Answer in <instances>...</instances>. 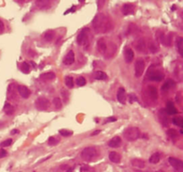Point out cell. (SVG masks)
<instances>
[{
    "label": "cell",
    "mask_w": 183,
    "mask_h": 172,
    "mask_svg": "<svg viewBox=\"0 0 183 172\" xmlns=\"http://www.w3.org/2000/svg\"><path fill=\"white\" fill-rule=\"evenodd\" d=\"M148 48H149V50L151 51V53H153V54L157 53L158 50H159L158 47H157L154 42H149V44H148Z\"/></svg>",
    "instance_id": "d590c367"
},
{
    "label": "cell",
    "mask_w": 183,
    "mask_h": 172,
    "mask_svg": "<svg viewBox=\"0 0 183 172\" xmlns=\"http://www.w3.org/2000/svg\"><path fill=\"white\" fill-rule=\"evenodd\" d=\"M147 78H148L149 80L152 81H162L164 78V73L160 71H155L154 70V66H150L147 72Z\"/></svg>",
    "instance_id": "3957f363"
},
{
    "label": "cell",
    "mask_w": 183,
    "mask_h": 172,
    "mask_svg": "<svg viewBox=\"0 0 183 172\" xmlns=\"http://www.w3.org/2000/svg\"><path fill=\"white\" fill-rule=\"evenodd\" d=\"M80 156L86 161H92L97 156V152L94 147H86L82 150Z\"/></svg>",
    "instance_id": "277c9868"
},
{
    "label": "cell",
    "mask_w": 183,
    "mask_h": 172,
    "mask_svg": "<svg viewBox=\"0 0 183 172\" xmlns=\"http://www.w3.org/2000/svg\"><path fill=\"white\" fill-rule=\"evenodd\" d=\"M158 118L160 120L161 124L164 127H169V118H168V114L165 111V110L161 109L158 111Z\"/></svg>",
    "instance_id": "9c48e42d"
},
{
    "label": "cell",
    "mask_w": 183,
    "mask_h": 172,
    "mask_svg": "<svg viewBox=\"0 0 183 172\" xmlns=\"http://www.w3.org/2000/svg\"><path fill=\"white\" fill-rule=\"evenodd\" d=\"M106 0H97V9L101 10L103 8V6L105 5Z\"/></svg>",
    "instance_id": "60d3db41"
},
{
    "label": "cell",
    "mask_w": 183,
    "mask_h": 172,
    "mask_svg": "<svg viewBox=\"0 0 183 172\" xmlns=\"http://www.w3.org/2000/svg\"><path fill=\"white\" fill-rule=\"evenodd\" d=\"M47 143H48V144L49 145H56L58 143H59V141L58 139H56V137H50L49 138H48V141H47Z\"/></svg>",
    "instance_id": "74e56055"
},
{
    "label": "cell",
    "mask_w": 183,
    "mask_h": 172,
    "mask_svg": "<svg viewBox=\"0 0 183 172\" xmlns=\"http://www.w3.org/2000/svg\"><path fill=\"white\" fill-rule=\"evenodd\" d=\"M123 136L128 141L133 142L140 137V130L137 127H129L124 130Z\"/></svg>",
    "instance_id": "7a4b0ae2"
},
{
    "label": "cell",
    "mask_w": 183,
    "mask_h": 172,
    "mask_svg": "<svg viewBox=\"0 0 183 172\" xmlns=\"http://www.w3.org/2000/svg\"><path fill=\"white\" fill-rule=\"evenodd\" d=\"M75 61V55L73 53V51H69L67 53V55H65V57L63 58V63L64 65H72Z\"/></svg>",
    "instance_id": "7c38bea8"
},
{
    "label": "cell",
    "mask_w": 183,
    "mask_h": 172,
    "mask_svg": "<svg viewBox=\"0 0 183 172\" xmlns=\"http://www.w3.org/2000/svg\"><path fill=\"white\" fill-rule=\"evenodd\" d=\"M97 49L99 51V53H101L102 55H105V53L107 52V42L105 40V38H99L97 41Z\"/></svg>",
    "instance_id": "e0dca14e"
},
{
    "label": "cell",
    "mask_w": 183,
    "mask_h": 172,
    "mask_svg": "<svg viewBox=\"0 0 183 172\" xmlns=\"http://www.w3.org/2000/svg\"><path fill=\"white\" fill-rule=\"evenodd\" d=\"M59 133L61 134L63 137H70V136H72V134H73L72 131H69V130H67V129H60V130H59Z\"/></svg>",
    "instance_id": "f35d334b"
},
{
    "label": "cell",
    "mask_w": 183,
    "mask_h": 172,
    "mask_svg": "<svg viewBox=\"0 0 183 172\" xmlns=\"http://www.w3.org/2000/svg\"><path fill=\"white\" fill-rule=\"evenodd\" d=\"M121 144H122V138L120 137H113L111 140L109 141V143H108V145L110 147H112V148L119 147Z\"/></svg>",
    "instance_id": "ac0fdd59"
},
{
    "label": "cell",
    "mask_w": 183,
    "mask_h": 172,
    "mask_svg": "<svg viewBox=\"0 0 183 172\" xmlns=\"http://www.w3.org/2000/svg\"><path fill=\"white\" fill-rule=\"evenodd\" d=\"M21 70L23 73L25 74H29L30 71H31V67L30 65L27 63H22L21 64Z\"/></svg>",
    "instance_id": "1f68e13d"
},
{
    "label": "cell",
    "mask_w": 183,
    "mask_h": 172,
    "mask_svg": "<svg viewBox=\"0 0 183 172\" xmlns=\"http://www.w3.org/2000/svg\"><path fill=\"white\" fill-rule=\"evenodd\" d=\"M117 121V119H116L115 117H109L107 121H106V123H108V122H114V121Z\"/></svg>",
    "instance_id": "7bdbcfd3"
},
{
    "label": "cell",
    "mask_w": 183,
    "mask_h": 172,
    "mask_svg": "<svg viewBox=\"0 0 183 172\" xmlns=\"http://www.w3.org/2000/svg\"><path fill=\"white\" fill-rule=\"evenodd\" d=\"M76 83L79 87H83V86L86 85L87 81H86L85 78H83V77H79V78L76 79Z\"/></svg>",
    "instance_id": "8d00e7d4"
},
{
    "label": "cell",
    "mask_w": 183,
    "mask_h": 172,
    "mask_svg": "<svg viewBox=\"0 0 183 172\" xmlns=\"http://www.w3.org/2000/svg\"><path fill=\"white\" fill-rule=\"evenodd\" d=\"M161 160V154L159 153H154L149 158V162L152 164H157Z\"/></svg>",
    "instance_id": "484cf974"
},
{
    "label": "cell",
    "mask_w": 183,
    "mask_h": 172,
    "mask_svg": "<svg viewBox=\"0 0 183 172\" xmlns=\"http://www.w3.org/2000/svg\"><path fill=\"white\" fill-rule=\"evenodd\" d=\"M5 31V24H4V22L0 20V34H2L3 32Z\"/></svg>",
    "instance_id": "ee69618b"
},
{
    "label": "cell",
    "mask_w": 183,
    "mask_h": 172,
    "mask_svg": "<svg viewBox=\"0 0 183 172\" xmlns=\"http://www.w3.org/2000/svg\"><path fill=\"white\" fill-rule=\"evenodd\" d=\"M165 110V111L167 112V114L169 115H174V114H176L177 112H178V110L176 109V107L174 106V104H173V103L172 102H167V106H166V109Z\"/></svg>",
    "instance_id": "44dd1931"
},
{
    "label": "cell",
    "mask_w": 183,
    "mask_h": 172,
    "mask_svg": "<svg viewBox=\"0 0 183 172\" xmlns=\"http://www.w3.org/2000/svg\"><path fill=\"white\" fill-rule=\"evenodd\" d=\"M175 85H176V83H175V81L174 80H172V79H168L167 81L162 86V88H161V90L162 91H164V92H166L168 91L169 89H171V88H174L175 87Z\"/></svg>",
    "instance_id": "ffe728a7"
},
{
    "label": "cell",
    "mask_w": 183,
    "mask_h": 172,
    "mask_svg": "<svg viewBox=\"0 0 183 172\" xmlns=\"http://www.w3.org/2000/svg\"><path fill=\"white\" fill-rule=\"evenodd\" d=\"M36 5L38 8L39 9H43V8H46L50 4V0H36L35 2Z\"/></svg>",
    "instance_id": "cb8c5ba5"
},
{
    "label": "cell",
    "mask_w": 183,
    "mask_h": 172,
    "mask_svg": "<svg viewBox=\"0 0 183 172\" xmlns=\"http://www.w3.org/2000/svg\"><path fill=\"white\" fill-rule=\"evenodd\" d=\"M64 82H65L66 87H67V88H73V86H74V83H73V77H71V76L66 77V78H65V80H64Z\"/></svg>",
    "instance_id": "d6a6232c"
},
{
    "label": "cell",
    "mask_w": 183,
    "mask_h": 172,
    "mask_svg": "<svg viewBox=\"0 0 183 172\" xmlns=\"http://www.w3.org/2000/svg\"><path fill=\"white\" fill-rule=\"evenodd\" d=\"M168 161L171 164V166L177 171H182L183 170V162L180 159L174 158V157H169Z\"/></svg>",
    "instance_id": "52a82bcc"
},
{
    "label": "cell",
    "mask_w": 183,
    "mask_h": 172,
    "mask_svg": "<svg viewBox=\"0 0 183 172\" xmlns=\"http://www.w3.org/2000/svg\"><path fill=\"white\" fill-rule=\"evenodd\" d=\"M134 59V52L131 48H126L124 51V60L127 63H130Z\"/></svg>",
    "instance_id": "5bb4252c"
},
{
    "label": "cell",
    "mask_w": 183,
    "mask_h": 172,
    "mask_svg": "<svg viewBox=\"0 0 183 172\" xmlns=\"http://www.w3.org/2000/svg\"><path fill=\"white\" fill-rule=\"evenodd\" d=\"M54 37H55V32L53 31H48L44 35V38L46 41H52L54 39Z\"/></svg>",
    "instance_id": "e575fe53"
},
{
    "label": "cell",
    "mask_w": 183,
    "mask_h": 172,
    "mask_svg": "<svg viewBox=\"0 0 183 172\" xmlns=\"http://www.w3.org/2000/svg\"><path fill=\"white\" fill-rule=\"evenodd\" d=\"M160 42L163 44V45H164L165 47H171V40H172V38H171V35L170 34H167V35H165V34H161L160 35Z\"/></svg>",
    "instance_id": "4fadbf2b"
},
{
    "label": "cell",
    "mask_w": 183,
    "mask_h": 172,
    "mask_svg": "<svg viewBox=\"0 0 183 172\" xmlns=\"http://www.w3.org/2000/svg\"><path fill=\"white\" fill-rule=\"evenodd\" d=\"M13 143V140L12 139H7V140L4 141L0 144V147H7L9 145H11V144Z\"/></svg>",
    "instance_id": "ab89813d"
},
{
    "label": "cell",
    "mask_w": 183,
    "mask_h": 172,
    "mask_svg": "<svg viewBox=\"0 0 183 172\" xmlns=\"http://www.w3.org/2000/svg\"><path fill=\"white\" fill-rule=\"evenodd\" d=\"M122 12L124 15H133L135 12V5L133 4H125L122 6Z\"/></svg>",
    "instance_id": "8fae6325"
},
{
    "label": "cell",
    "mask_w": 183,
    "mask_h": 172,
    "mask_svg": "<svg viewBox=\"0 0 183 172\" xmlns=\"http://www.w3.org/2000/svg\"><path fill=\"white\" fill-rule=\"evenodd\" d=\"M79 2H80V3H84L85 0H79Z\"/></svg>",
    "instance_id": "7dc6e473"
},
{
    "label": "cell",
    "mask_w": 183,
    "mask_h": 172,
    "mask_svg": "<svg viewBox=\"0 0 183 172\" xmlns=\"http://www.w3.org/2000/svg\"><path fill=\"white\" fill-rule=\"evenodd\" d=\"M96 33H106L112 30L113 23L111 19L105 14H97L92 22Z\"/></svg>",
    "instance_id": "6da1fadb"
},
{
    "label": "cell",
    "mask_w": 183,
    "mask_h": 172,
    "mask_svg": "<svg viewBox=\"0 0 183 172\" xmlns=\"http://www.w3.org/2000/svg\"><path fill=\"white\" fill-rule=\"evenodd\" d=\"M3 110H4L5 113L7 114V115H12V114H14V112H15V107H14L12 104H8V103L5 104Z\"/></svg>",
    "instance_id": "d4e9b609"
},
{
    "label": "cell",
    "mask_w": 183,
    "mask_h": 172,
    "mask_svg": "<svg viewBox=\"0 0 183 172\" xmlns=\"http://www.w3.org/2000/svg\"><path fill=\"white\" fill-rule=\"evenodd\" d=\"M90 33V30L89 28H84L81 30L77 36V43L80 46H85L89 42V36Z\"/></svg>",
    "instance_id": "5b68a950"
},
{
    "label": "cell",
    "mask_w": 183,
    "mask_h": 172,
    "mask_svg": "<svg viewBox=\"0 0 183 172\" xmlns=\"http://www.w3.org/2000/svg\"><path fill=\"white\" fill-rule=\"evenodd\" d=\"M17 91L19 94L22 97V98H25L27 99L30 95H31V91L30 89L26 87V86H23V85H19L17 87Z\"/></svg>",
    "instance_id": "30bf717a"
},
{
    "label": "cell",
    "mask_w": 183,
    "mask_h": 172,
    "mask_svg": "<svg viewBox=\"0 0 183 172\" xmlns=\"http://www.w3.org/2000/svg\"><path fill=\"white\" fill-rule=\"evenodd\" d=\"M95 78L97 80H105L107 78V75L106 72L102 71H97L95 72Z\"/></svg>",
    "instance_id": "4316f807"
},
{
    "label": "cell",
    "mask_w": 183,
    "mask_h": 172,
    "mask_svg": "<svg viewBox=\"0 0 183 172\" xmlns=\"http://www.w3.org/2000/svg\"><path fill=\"white\" fill-rule=\"evenodd\" d=\"M167 135L169 136V137H171V138L173 139V140L177 139V138H178V136H179L177 130L174 129V128H169L167 131Z\"/></svg>",
    "instance_id": "f1b7e54d"
},
{
    "label": "cell",
    "mask_w": 183,
    "mask_h": 172,
    "mask_svg": "<svg viewBox=\"0 0 183 172\" xmlns=\"http://www.w3.org/2000/svg\"><path fill=\"white\" fill-rule=\"evenodd\" d=\"M145 71V62L142 59H137L135 63V76L136 78H139L142 76Z\"/></svg>",
    "instance_id": "ba28073f"
},
{
    "label": "cell",
    "mask_w": 183,
    "mask_h": 172,
    "mask_svg": "<svg viewBox=\"0 0 183 172\" xmlns=\"http://www.w3.org/2000/svg\"><path fill=\"white\" fill-rule=\"evenodd\" d=\"M53 105H54V107L56 110L61 109L62 106H63L61 99H60L59 97H55V98L53 99Z\"/></svg>",
    "instance_id": "4dcf8cb0"
},
{
    "label": "cell",
    "mask_w": 183,
    "mask_h": 172,
    "mask_svg": "<svg viewBox=\"0 0 183 172\" xmlns=\"http://www.w3.org/2000/svg\"><path fill=\"white\" fill-rule=\"evenodd\" d=\"M155 172H165V171H164V170H157V171Z\"/></svg>",
    "instance_id": "c3c4849f"
},
{
    "label": "cell",
    "mask_w": 183,
    "mask_h": 172,
    "mask_svg": "<svg viewBox=\"0 0 183 172\" xmlns=\"http://www.w3.org/2000/svg\"><path fill=\"white\" fill-rule=\"evenodd\" d=\"M147 93L149 97L152 99L153 101H156L158 99V92L155 87L154 86H148L147 87Z\"/></svg>",
    "instance_id": "2e32d148"
},
{
    "label": "cell",
    "mask_w": 183,
    "mask_h": 172,
    "mask_svg": "<svg viewBox=\"0 0 183 172\" xmlns=\"http://www.w3.org/2000/svg\"><path fill=\"white\" fill-rule=\"evenodd\" d=\"M117 100L119 103L122 104H125L126 102V94H125V89L123 88H120L117 91Z\"/></svg>",
    "instance_id": "d6986e66"
},
{
    "label": "cell",
    "mask_w": 183,
    "mask_h": 172,
    "mask_svg": "<svg viewBox=\"0 0 183 172\" xmlns=\"http://www.w3.org/2000/svg\"><path fill=\"white\" fill-rule=\"evenodd\" d=\"M135 48L140 53H145L147 51V44L146 41L143 38H140L136 41L135 43Z\"/></svg>",
    "instance_id": "9a60e30c"
},
{
    "label": "cell",
    "mask_w": 183,
    "mask_h": 172,
    "mask_svg": "<svg viewBox=\"0 0 183 172\" xmlns=\"http://www.w3.org/2000/svg\"><path fill=\"white\" fill-rule=\"evenodd\" d=\"M121 155L116 152H111L109 154V160L114 163H120L121 162Z\"/></svg>",
    "instance_id": "603a6c76"
},
{
    "label": "cell",
    "mask_w": 183,
    "mask_h": 172,
    "mask_svg": "<svg viewBox=\"0 0 183 172\" xmlns=\"http://www.w3.org/2000/svg\"><path fill=\"white\" fill-rule=\"evenodd\" d=\"M39 78L41 79H44V80H52L56 78V74L54 72H46V73H43L39 76Z\"/></svg>",
    "instance_id": "83f0119b"
},
{
    "label": "cell",
    "mask_w": 183,
    "mask_h": 172,
    "mask_svg": "<svg viewBox=\"0 0 183 172\" xmlns=\"http://www.w3.org/2000/svg\"><path fill=\"white\" fill-rule=\"evenodd\" d=\"M19 131L17 130V129H13L12 131H11V135H15L16 133H18Z\"/></svg>",
    "instance_id": "f6af8a7d"
},
{
    "label": "cell",
    "mask_w": 183,
    "mask_h": 172,
    "mask_svg": "<svg viewBox=\"0 0 183 172\" xmlns=\"http://www.w3.org/2000/svg\"><path fill=\"white\" fill-rule=\"evenodd\" d=\"M172 123H173L174 125L180 127H182L183 119L181 118V117H176V118H173V119H172Z\"/></svg>",
    "instance_id": "836d02e7"
},
{
    "label": "cell",
    "mask_w": 183,
    "mask_h": 172,
    "mask_svg": "<svg viewBox=\"0 0 183 172\" xmlns=\"http://www.w3.org/2000/svg\"><path fill=\"white\" fill-rule=\"evenodd\" d=\"M7 155V152L5 150V149H2V148H0V159L1 158H4V157H5Z\"/></svg>",
    "instance_id": "b9f144b4"
},
{
    "label": "cell",
    "mask_w": 183,
    "mask_h": 172,
    "mask_svg": "<svg viewBox=\"0 0 183 172\" xmlns=\"http://www.w3.org/2000/svg\"><path fill=\"white\" fill-rule=\"evenodd\" d=\"M182 45H183V38H181V37H179L178 39H177V41H176V46H177V50H178V52H179V54H180L181 55H183Z\"/></svg>",
    "instance_id": "f546056e"
},
{
    "label": "cell",
    "mask_w": 183,
    "mask_h": 172,
    "mask_svg": "<svg viewBox=\"0 0 183 172\" xmlns=\"http://www.w3.org/2000/svg\"><path fill=\"white\" fill-rule=\"evenodd\" d=\"M100 132H101L100 130H97V131H95V132H94V133L92 134L91 136H92V137H93V136H96V135H98V133H100Z\"/></svg>",
    "instance_id": "bcb514c9"
},
{
    "label": "cell",
    "mask_w": 183,
    "mask_h": 172,
    "mask_svg": "<svg viewBox=\"0 0 183 172\" xmlns=\"http://www.w3.org/2000/svg\"><path fill=\"white\" fill-rule=\"evenodd\" d=\"M131 165L135 168H137V169H144L146 167V163L143 160H140V159H133L131 160Z\"/></svg>",
    "instance_id": "7402d4cb"
},
{
    "label": "cell",
    "mask_w": 183,
    "mask_h": 172,
    "mask_svg": "<svg viewBox=\"0 0 183 172\" xmlns=\"http://www.w3.org/2000/svg\"><path fill=\"white\" fill-rule=\"evenodd\" d=\"M35 106L39 111H46L49 108L50 103L45 97H39L35 102Z\"/></svg>",
    "instance_id": "8992f818"
}]
</instances>
